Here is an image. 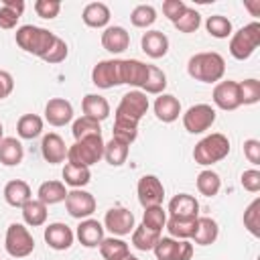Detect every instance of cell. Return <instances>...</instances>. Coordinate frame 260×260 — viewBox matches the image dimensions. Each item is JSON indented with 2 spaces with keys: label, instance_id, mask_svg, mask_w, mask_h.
Wrapping results in <instances>:
<instances>
[{
  "label": "cell",
  "instance_id": "1",
  "mask_svg": "<svg viewBox=\"0 0 260 260\" xmlns=\"http://www.w3.org/2000/svg\"><path fill=\"white\" fill-rule=\"evenodd\" d=\"M187 73L201 83H215L225 73V61L219 53H195L187 63Z\"/></svg>",
  "mask_w": 260,
  "mask_h": 260
},
{
  "label": "cell",
  "instance_id": "2",
  "mask_svg": "<svg viewBox=\"0 0 260 260\" xmlns=\"http://www.w3.org/2000/svg\"><path fill=\"white\" fill-rule=\"evenodd\" d=\"M57 35H53L51 30L43 28V26H35V24H24L20 28H16V45L24 51V53H30V55H37V57H45V53L51 49L53 41H55Z\"/></svg>",
  "mask_w": 260,
  "mask_h": 260
},
{
  "label": "cell",
  "instance_id": "3",
  "mask_svg": "<svg viewBox=\"0 0 260 260\" xmlns=\"http://www.w3.org/2000/svg\"><path fill=\"white\" fill-rule=\"evenodd\" d=\"M104 138L102 134L95 136H85L81 140H75L67 148V162L79 165V167H91L104 158Z\"/></svg>",
  "mask_w": 260,
  "mask_h": 260
},
{
  "label": "cell",
  "instance_id": "4",
  "mask_svg": "<svg viewBox=\"0 0 260 260\" xmlns=\"http://www.w3.org/2000/svg\"><path fill=\"white\" fill-rule=\"evenodd\" d=\"M228 154H230V140H228V136H223L219 132H213V134L201 138L193 148L195 162L203 165V167L215 165V162L223 160Z\"/></svg>",
  "mask_w": 260,
  "mask_h": 260
},
{
  "label": "cell",
  "instance_id": "5",
  "mask_svg": "<svg viewBox=\"0 0 260 260\" xmlns=\"http://www.w3.org/2000/svg\"><path fill=\"white\" fill-rule=\"evenodd\" d=\"M260 45V22H250L246 26H242L240 30H236L230 39V53L234 59L244 61L248 57H252V53L258 49Z\"/></svg>",
  "mask_w": 260,
  "mask_h": 260
},
{
  "label": "cell",
  "instance_id": "6",
  "mask_svg": "<svg viewBox=\"0 0 260 260\" xmlns=\"http://www.w3.org/2000/svg\"><path fill=\"white\" fill-rule=\"evenodd\" d=\"M4 248L12 258H26L35 250V238L22 223H10L6 230Z\"/></svg>",
  "mask_w": 260,
  "mask_h": 260
},
{
  "label": "cell",
  "instance_id": "7",
  "mask_svg": "<svg viewBox=\"0 0 260 260\" xmlns=\"http://www.w3.org/2000/svg\"><path fill=\"white\" fill-rule=\"evenodd\" d=\"M146 112H148V98H146V93L140 91V89H132V91L122 95V100H120V104L116 108V118L138 124Z\"/></svg>",
  "mask_w": 260,
  "mask_h": 260
},
{
  "label": "cell",
  "instance_id": "8",
  "mask_svg": "<svg viewBox=\"0 0 260 260\" xmlns=\"http://www.w3.org/2000/svg\"><path fill=\"white\" fill-rule=\"evenodd\" d=\"M91 83L100 89L122 85V59H104L91 69Z\"/></svg>",
  "mask_w": 260,
  "mask_h": 260
},
{
  "label": "cell",
  "instance_id": "9",
  "mask_svg": "<svg viewBox=\"0 0 260 260\" xmlns=\"http://www.w3.org/2000/svg\"><path fill=\"white\" fill-rule=\"evenodd\" d=\"M215 122V110L209 104H195L183 114V126L191 134H201L209 130Z\"/></svg>",
  "mask_w": 260,
  "mask_h": 260
},
{
  "label": "cell",
  "instance_id": "10",
  "mask_svg": "<svg viewBox=\"0 0 260 260\" xmlns=\"http://www.w3.org/2000/svg\"><path fill=\"white\" fill-rule=\"evenodd\" d=\"M156 260H191L193 258V244L187 240L162 238L152 248Z\"/></svg>",
  "mask_w": 260,
  "mask_h": 260
},
{
  "label": "cell",
  "instance_id": "11",
  "mask_svg": "<svg viewBox=\"0 0 260 260\" xmlns=\"http://www.w3.org/2000/svg\"><path fill=\"white\" fill-rule=\"evenodd\" d=\"M65 207H67V211H69L71 217H75V219H87L95 211V197L89 191L73 189V191H67Z\"/></svg>",
  "mask_w": 260,
  "mask_h": 260
},
{
  "label": "cell",
  "instance_id": "12",
  "mask_svg": "<svg viewBox=\"0 0 260 260\" xmlns=\"http://www.w3.org/2000/svg\"><path fill=\"white\" fill-rule=\"evenodd\" d=\"M136 193H138V201H140L142 207L162 205L165 187H162L160 179L154 177V175H144V177H140V181H138V185H136Z\"/></svg>",
  "mask_w": 260,
  "mask_h": 260
},
{
  "label": "cell",
  "instance_id": "13",
  "mask_svg": "<svg viewBox=\"0 0 260 260\" xmlns=\"http://www.w3.org/2000/svg\"><path fill=\"white\" fill-rule=\"evenodd\" d=\"M136 228L134 213L126 207H112L106 211L104 217V230H110L114 236H128Z\"/></svg>",
  "mask_w": 260,
  "mask_h": 260
},
{
  "label": "cell",
  "instance_id": "14",
  "mask_svg": "<svg viewBox=\"0 0 260 260\" xmlns=\"http://www.w3.org/2000/svg\"><path fill=\"white\" fill-rule=\"evenodd\" d=\"M213 104L223 110V112H232L236 108H240V93H238V81H219L213 87Z\"/></svg>",
  "mask_w": 260,
  "mask_h": 260
},
{
  "label": "cell",
  "instance_id": "15",
  "mask_svg": "<svg viewBox=\"0 0 260 260\" xmlns=\"http://www.w3.org/2000/svg\"><path fill=\"white\" fill-rule=\"evenodd\" d=\"M45 120L51 126H65L73 120V106L65 98H51L45 106Z\"/></svg>",
  "mask_w": 260,
  "mask_h": 260
},
{
  "label": "cell",
  "instance_id": "16",
  "mask_svg": "<svg viewBox=\"0 0 260 260\" xmlns=\"http://www.w3.org/2000/svg\"><path fill=\"white\" fill-rule=\"evenodd\" d=\"M73 230L67 225V223H61V221H55V223H49L45 228V242L49 248L53 250H69L71 244H73Z\"/></svg>",
  "mask_w": 260,
  "mask_h": 260
},
{
  "label": "cell",
  "instance_id": "17",
  "mask_svg": "<svg viewBox=\"0 0 260 260\" xmlns=\"http://www.w3.org/2000/svg\"><path fill=\"white\" fill-rule=\"evenodd\" d=\"M169 215L179 217V219H197L199 201L189 193H179L169 201Z\"/></svg>",
  "mask_w": 260,
  "mask_h": 260
},
{
  "label": "cell",
  "instance_id": "18",
  "mask_svg": "<svg viewBox=\"0 0 260 260\" xmlns=\"http://www.w3.org/2000/svg\"><path fill=\"white\" fill-rule=\"evenodd\" d=\"M75 236H77L79 244L85 246V248H98L102 244V240L106 238L104 236V225L98 219H91V217L79 221Z\"/></svg>",
  "mask_w": 260,
  "mask_h": 260
},
{
  "label": "cell",
  "instance_id": "19",
  "mask_svg": "<svg viewBox=\"0 0 260 260\" xmlns=\"http://www.w3.org/2000/svg\"><path fill=\"white\" fill-rule=\"evenodd\" d=\"M41 154L47 162L51 165H59L67 158V146L63 142V138L55 132H49L43 136V142H41Z\"/></svg>",
  "mask_w": 260,
  "mask_h": 260
},
{
  "label": "cell",
  "instance_id": "20",
  "mask_svg": "<svg viewBox=\"0 0 260 260\" xmlns=\"http://www.w3.org/2000/svg\"><path fill=\"white\" fill-rule=\"evenodd\" d=\"M130 45V35L124 26H108L104 32H102V47L108 51V53H124Z\"/></svg>",
  "mask_w": 260,
  "mask_h": 260
},
{
  "label": "cell",
  "instance_id": "21",
  "mask_svg": "<svg viewBox=\"0 0 260 260\" xmlns=\"http://www.w3.org/2000/svg\"><path fill=\"white\" fill-rule=\"evenodd\" d=\"M148 77V65L138 59H122V85L142 87Z\"/></svg>",
  "mask_w": 260,
  "mask_h": 260
},
{
  "label": "cell",
  "instance_id": "22",
  "mask_svg": "<svg viewBox=\"0 0 260 260\" xmlns=\"http://www.w3.org/2000/svg\"><path fill=\"white\" fill-rule=\"evenodd\" d=\"M140 45H142V51L150 59H160L169 51V39L160 30H146L140 39Z\"/></svg>",
  "mask_w": 260,
  "mask_h": 260
},
{
  "label": "cell",
  "instance_id": "23",
  "mask_svg": "<svg viewBox=\"0 0 260 260\" xmlns=\"http://www.w3.org/2000/svg\"><path fill=\"white\" fill-rule=\"evenodd\" d=\"M152 108H154V116L165 124L175 122L179 118V114H181V102L171 93H160L154 100Z\"/></svg>",
  "mask_w": 260,
  "mask_h": 260
},
{
  "label": "cell",
  "instance_id": "24",
  "mask_svg": "<svg viewBox=\"0 0 260 260\" xmlns=\"http://www.w3.org/2000/svg\"><path fill=\"white\" fill-rule=\"evenodd\" d=\"M4 199L10 207H22L26 201L32 199V193H30V187L26 181L22 179H12L6 183L4 187Z\"/></svg>",
  "mask_w": 260,
  "mask_h": 260
},
{
  "label": "cell",
  "instance_id": "25",
  "mask_svg": "<svg viewBox=\"0 0 260 260\" xmlns=\"http://www.w3.org/2000/svg\"><path fill=\"white\" fill-rule=\"evenodd\" d=\"M219 236V228H217V221L211 219V217H197V223H195V232L191 236V240L199 246H209L217 240Z\"/></svg>",
  "mask_w": 260,
  "mask_h": 260
},
{
  "label": "cell",
  "instance_id": "26",
  "mask_svg": "<svg viewBox=\"0 0 260 260\" xmlns=\"http://www.w3.org/2000/svg\"><path fill=\"white\" fill-rule=\"evenodd\" d=\"M81 20L91 28H104L110 22V8L104 2H89L81 12Z\"/></svg>",
  "mask_w": 260,
  "mask_h": 260
},
{
  "label": "cell",
  "instance_id": "27",
  "mask_svg": "<svg viewBox=\"0 0 260 260\" xmlns=\"http://www.w3.org/2000/svg\"><path fill=\"white\" fill-rule=\"evenodd\" d=\"M81 108H83V116L87 118H93L98 122L106 120L110 116V104L104 95H98V93H87L81 102Z\"/></svg>",
  "mask_w": 260,
  "mask_h": 260
},
{
  "label": "cell",
  "instance_id": "28",
  "mask_svg": "<svg viewBox=\"0 0 260 260\" xmlns=\"http://www.w3.org/2000/svg\"><path fill=\"white\" fill-rule=\"evenodd\" d=\"M65 197H67V189H65L63 181H45L37 189V199L43 201L45 205L61 203V201H65Z\"/></svg>",
  "mask_w": 260,
  "mask_h": 260
},
{
  "label": "cell",
  "instance_id": "29",
  "mask_svg": "<svg viewBox=\"0 0 260 260\" xmlns=\"http://www.w3.org/2000/svg\"><path fill=\"white\" fill-rule=\"evenodd\" d=\"M24 158V148L16 138H2L0 140V162L4 167H16Z\"/></svg>",
  "mask_w": 260,
  "mask_h": 260
},
{
  "label": "cell",
  "instance_id": "30",
  "mask_svg": "<svg viewBox=\"0 0 260 260\" xmlns=\"http://www.w3.org/2000/svg\"><path fill=\"white\" fill-rule=\"evenodd\" d=\"M24 12V2L22 0H4L0 4V28H14L18 18Z\"/></svg>",
  "mask_w": 260,
  "mask_h": 260
},
{
  "label": "cell",
  "instance_id": "31",
  "mask_svg": "<svg viewBox=\"0 0 260 260\" xmlns=\"http://www.w3.org/2000/svg\"><path fill=\"white\" fill-rule=\"evenodd\" d=\"M91 181V171L87 167H79V165H71L67 162L63 167V183L73 187V189H81Z\"/></svg>",
  "mask_w": 260,
  "mask_h": 260
},
{
  "label": "cell",
  "instance_id": "32",
  "mask_svg": "<svg viewBox=\"0 0 260 260\" xmlns=\"http://www.w3.org/2000/svg\"><path fill=\"white\" fill-rule=\"evenodd\" d=\"M20 209H22L24 223L30 225V228H39V225H43L47 221V205L43 201H39V199L26 201Z\"/></svg>",
  "mask_w": 260,
  "mask_h": 260
},
{
  "label": "cell",
  "instance_id": "33",
  "mask_svg": "<svg viewBox=\"0 0 260 260\" xmlns=\"http://www.w3.org/2000/svg\"><path fill=\"white\" fill-rule=\"evenodd\" d=\"M100 254L104 260H122L124 256L130 254V248L128 244L122 240V238H104L102 244H100Z\"/></svg>",
  "mask_w": 260,
  "mask_h": 260
},
{
  "label": "cell",
  "instance_id": "34",
  "mask_svg": "<svg viewBox=\"0 0 260 260\" xmlns=\"http://www.w3.org/2000/svg\"><path fill=\"white\" fill-rule=\"evenodd\" d=\"M16 132L24 140H32V138L41 136V132H43V118L37 116V114H24V116H20L18 122H16Z\"/></svg>",
  "mask_w": 260,
  "mask_h": 260
},
{
  "label": "cell",
  "instance_id": "35",
  "mask_svg": "<svg viewBox=\"0 0 260 260\" xmlns=\"http://www.w3.org/2000/svg\"><path fill=\"white\" fill-rule=\"evenodd\" d=\"M158 240H160V234L150 230V228H146V225H142V223L132 230V244L140 252H150L156 246Z\"/></svg>",
  "mask_w": 260,
  "mask_h": 260
},
{
  "label": "cell",
  "instance_id": "36",
  "mask_svg": "<svg viewBox=\"0 0 260 260\" xmlns=\"http://www.w3.org/2000/svg\"><path fill=\"white\" fill-rule=\"evenodd\" d=\"M128 150H130L128 144H124V142L112 138L110 142L104 144V158H106L108 165H112V167H122V165L126 162V158H128Z\"/></svg>",
  "mask_w": 260,
  "mask_h": 260
},
{
  "label": "cell",
  "instance_id": "37",
  "mask_svg": "<svg viewBox=\"0 0 260 260\" xmlns=\"http://www.w3.org/2000/svg\"><path fill=\"white\" fill-rule=\"evenodd\" d=\"M221 189V179L215 171H201L197 175V191L205 197H213L217 195Z\"/></svg>",
  "mask_w": 260,
  "mask_h": 260
},
{
  "label": "cell",
  "instance_id": "38",
  "mask_svg": "<svg viewBox=\"0 0 260 260\" xmlns=\"http://www.w3.org/2000/svg\"><path fill=\"white\" fill-rule=\"evenodd\" d=\"M195 223L197 219H179V217H169L167 219V230L171 234V238L175 240H189L195 232Z\"/></svg>",
  "mask_w": 260,
  "mask_h": 260
},
{
  "label": "cell",
  "instance_id": "39",
  "mask_svg": "<svg viewBox=\"0 0 260 260\" xmlns=\"http://www.w3.org/2000/svg\"><path fill=\"white\" fill-rule=\"evenodd\" d=\"M167 87V75L162 69H158L156 65H148V77L142 85L144 93H152V95H160Z\"/></svg>",
  "mask_w": 260,
  "mask_h": 260
},
{
  "label": "cell",
  "instance_id": "40",
  "mask_svg": "<svg viewBox=\"0 0 260 260\" xmlns=\"http://www.w3.org/2000/svg\"><path fill=\"white\" fill-rule=\"evenodd\" d=\"M138 136V124L134 122H128V120H114V128H112V138L114 140H120L124 144H132Z\"/></svg>",
  "mask_w": 260,
  "mask_h": 260
},
{
  "label": "cell",
  "instance_id": "41",
  "mask_svg": "<svg viewBox=\"0 0 260 260\" xmlns=\"http://www.w3.org/2000/svg\"><path fill=\"white\" fill-rule=\"evenodd\" d=\"M142 225L162 234V228L167 225V211L162 209V205H152V207H144V215H142Z\"/></svg>",
  "mask_w": 260,
  "mask_h": 260
},
{
  "label": "cell",
  "instance_id": "42",
  "mask_svg": "<svg viewBox=\"0 0 260 260\" xmlns=\"http://www.w3.org/2000/svg\"><path fill=\"white\" fill-rule=\"evenodd\" d=\"M154 20H156V10L150 4H138L130 12V22L138 28H148L154 24Z\"/></svg>",
  "mask_w": 260,
  "mask_h": 260
},
{
  "label": "cell",
  "instance_id": "43",
  "mask_svg": "<svg viewBox=\"0 0 260 260\" xmlns=\"http://www.w3.org/2000/svg\"><path fill=\"white\" fill-rule=\"evenodd\" d=\"M238 93H240V104H244V106H252V104L260 102V81L254 77L240 81Z\"/></svg>",
  "mask_w": 260,
  "mask_h": 260
},
{
  "label": "cell",
  "instance_id": "44",
  "mask_svg": "<svg viewBox=\"0 0 260 260\" xmlns=\"http://www.w3.org/2000/svg\"><path fill=\"white\" fill-rule=\"evenodd\" d=\"M71 132H73V138H75V140H81V138H85V136L102 134V126H100L98 120L87 118V116H81V118H77V120L73 122Z\"/></svg>",
  "mask_w": 260,
  "mask_h": 260
},
{
  "label": "cell",
  "instance_id": "45",
  "mask_svg": "<svg viewBox=\"0 0 260 260\" xmlns=\"http://www.w3.org/2000/svg\"><path fill=\"white\" fill-rule=\"evenodd\" d=\"M205 28H207V32H209L211 37H215V39H228V37L232 35V22H230V18H225V16H221V14L209 16V18L205 20Z\"/></svg>",
  "mask_w": 260,
  "mask_h": 260
},
{
  "label": "cell",
  "instance_id": "46",
  "mask_svg": "<svg viewBox=\"0 0 260 260\" xmlns=\"http://www.w3.org/2000/svg\"><path fill=\"white\" fill-rule=\"evenodd\" d=\"M244 228L254 236L260 238V197H256L244 211Z\"/></svg>",
  "mask_w": 260,
  "mask_h": 260
},
{
  "label": "cell",
  "instance_id": "47",
  "mask_svg": "<svg viewBox=\"0 0 260 260\" xmlns=\"http://www.w3.org/2000/svg\"><path fill=\"white\" fill-rule=\"evenodd\" d=\"M175 26H177V30H181V32H195L199 26H201V14L195 10V8H185V12L173 22Z\"/></svg>",
  "mask_w": 260,
  "mask_h": 260
},
{
  "label": "cell",
  "instance_id": "48",
  "mask_svg": "<svg viewBox=\"0 0 260 260\" xmlns=\"http://www.w3.org/2000/svg\"><path fill=\"white\" fill-rule=\"evenodd\" d=\"M67 53H69L67 43H65L61 37H55V41H53L51 49L45 53L43 61H47V63H61V61H65V59H67Z\"/></svg>",
  "mask_w": 260,
  "mask_h": 260
},
{
  "label": "cell",
  "instance_id": "49",
  "mask_svg": "<svg viewBox=\"0 0 260 260\" xmlns=\"http://www.w3.org/2000/svg\"><path fill=\"white\" fill-rule=\"evenodd\" d=\"M61 10V2L59 0H37L35 2V12L41 18H55Z\"/></svg>",
  "mask_w": 260,
  "mask_h": 260
},
{
  "label": "cell",
  "instance_id": "50",
  "mask_svg": "<svg viewBox=\"0 0 260 260\" xmlns=\"http://www.w3.org/2000/svg\"><path fill=\"white\" fill-rule=\"evenodd\" d=\"M185 8H187V4H185L183 0H165V2H162V12H165V16H167L171 22H175V20L185 12Z\"/></svg>",
  "mask_w": 260,
  "mask_h": 260
},
{
  "label": "cell",
  "instance_id": "51",
  "mask_svg": "<svg viewBox=\"0 0 260 260\" xmlns=\"http://www.w3.org/2000/svg\"><path fill=\"white\" fill-rule=\"evenodd\" d=\"M242 187L250 193L260 191V171L258 169H248L242 173Z\"/></svg>",
  "mask_w": 260,
  "mask_h": 260
},
{
  "label": "cell",
  "instance_id": "52",
  "mask_svg": "<svg viewBox=\"0 0 260 260\" xmlns=\"http://www.w3.org/2000/svg\"><path fill=\"white\" fill-rule=\"evenodd\" d=\"M244 156H246L254 167H258V165H260V140L248 138V140L244 142Z\"/></svg>",
  "mask_w": 260,
  "mask_h": 260
},
{
  "label": "cell",
  "instance_id": "53",
  "mask_svg": "<svg viewBox=\"0 0 260 260\" xmlns=\"http://www.w3.org/2000/svg\"><path fill=\"white\" fill-rule=\"evenodd\" d=\"M12 89H14V79H12V75H10L8 71L0 69V100L8 98V95L12 93Z\"/></svg>",
  "mask_w": 260,
  "mask_h": 260
},
{
  "label": "cell",
  "instance_id": "54",
  "mask_svg": "<svg viewBox=\"0 0 260 260\" xmlns=\"http://www.w3.org/2000/svg\"><path fill=\"white\" fill-rule=\"evenodd\" d=\"M258 6H260V2H256V4H252V2H246V8L252 12V16H258Z\"/></svg>",
  "mask_w": 260,
  "mask_h": 260
},
{
  "label": "cell",
  "instance_id": "55",
  "mask_svg": "<svg viewBox=\"0 0 260 260\" xmlns=\"http://www.w3.org/2000/svg\"><path fill=\"white\" fill-rule=\"evenodd\" d=\"M122 260H140V258H136V256H132V254H128V256H124Z\"/></svg>",
  "mask_w": 260,
  "mask_h": 260
},
{
  "label": "cell",
  "instance_id": "56",
  "mask_svg": "<svg viewBox=\"0 0 260 260\" xmlns=\"http://www.w3.org/2000/svg\"><path fill=\"white\" fill-rule=\"evenodd\" d=\"M4 138V128H2V122H0V140Z\"/></svg>",
  "mask_w": 260,
  "mask_h": 260
}]
</instances>
